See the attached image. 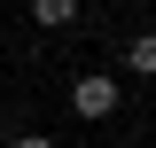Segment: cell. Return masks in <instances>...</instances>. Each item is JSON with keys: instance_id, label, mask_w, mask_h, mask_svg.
Masks as SVG:
<instances>
[{"instance_id": "1", "label": "cell", "mask_w": 156, "mask_h": 148, "mask_svg": "<svg viewBox=\"0 0 156 148\" xmlns=\"http://www.w3.org/2000/svg\"><path fill=\"white\" fill-rule=\"evenodd\" d=\"M70 109H78V117H94V125H101V117H117V109H125V86H117L109 70H86V78L70 86Z\"/></svg>"}, {"instance_id": "2", "label": "cell", "mask_w": 156, "mask_h": 148, "mask_svg": "<svg viewBox=\"0 0 156 148\" xmlns=\"http://www.w3.org/2000/svg\"><path fill=\"white\" fill-rule=\"evenodd\" d=\"M31 23L39 31H70L78 23V0H31Z\"/></svg>"}, {"instance_id": "3", "label": "cell", "mask_w": 156, "mask_h": 148, "mask_svg": "<svg viewBox=\"0 0 156 148\" xmlns=\"http://www.w3.org/2000/svg\"><path fill=\"white\" fill-rule=\"evenodd\" d=\"M125 70H133V78H148V70H156V39H148V31L125 39Z\"/></svg>"}, {"instance_id": "4", "label": "cell", "mask_w": 156, "mask_h": 148, "mask_svg": "<svg viewBox=\"0 0 156 148\" xmlns=\"http://www.w3.org/2000/svg\"><path fill=\"white\" fill-rule=\"evenodd\" d=\"M8 148H55L47 132H8Z\"/></svg>"}, {"instance_id": "5", "label": "cell", "mask_w": 156, "mask_h": 148, "mask_svg": "<svg viewBox=\"0 0 156 148\" xmlns=\"http://www.w3.org/2000/svg\"><path fill=\"white\" fill-rule=\"evenodd\" d=\"M8 132H16V125H8V117H0V148H8Z\"/></svg>"}]
</instances>
